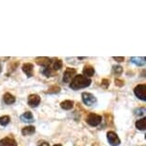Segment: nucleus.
<instances>
[{
  "label": "nucleus",
  "mask_w": 146,
  "mask_h": 146,
  "mask_svg": "<svg viewBox=\"0 0 146 146\" xmlns=\"http://www.w3.org/2000/svg\"><path fill=\"white\" fill-rule=\"evenodd\" d=\"M109 84H110V82L107 78H103L102 81H101V86H102L103 88H108Z\"/></svg>",
  "instance_id": "nucleus-24"
},
{
  "label": "nucleus",
  "mask_w": 146,
  "mask_h": 146,
  "mask_svg": "<svg viewBox=\"0 0 146 146\" xmlns=\"http://www.w3.org/2000/svg\"><path fill=\"white\" fill-rule=\"evenodd\" d=\"M40 96L36 95V94H33V95H30L28 98V104L33 108H35L39 105L40 103Z\"/></svg>",
  "instance_id": "nucleus-7"
},
{
  "label": "nucleus",
  "mask_w": 146,
  "mask_h": 146,
  "mask_svg": "<svg viewBox=\"0 0 146 146\" xmlns=\"http://www.w3.org/2000/svg\"><path fill=\"white\" fill-rule=\"evenodd\" d=\"M50 67L53 69V70L56 71V70H60L62 68V61L58 58H53L51 60V65Z\"/></svg>",
  "instance_id": "nucleus-11"
},
{
  "label": "nucleus",
  "mask_w": 146,
  "mask_h": 146,
  "mask_svg": "<svg viewBox=\"0 0 146 146\" xmlns=\"http://www.w3.org/2000/svg\"><path fill=\"white\" fill-rule=\"evenodd\" d=\"M60 92V88L58 86H56V85H54V86L50 87L47 91V94H57Z\"/></svg>",
  "instance_id": "nucleus-21"
},
{
  "label": "nucleus",
  "mask_w": 146,
  "mask_h": 146,
  "mask_svg": "<svg viewBox=\"0 0 146 146\" xmlns=\"http://www.w3.org/2000/svg\"><path fill=\"white\" fill-rule=\"evenodd\" d=\"M107 139L111 146H118L120 144V139L117 137V135L113 131H109L107 133Z\"/></svg>",
  "instance_id": "nucleus-5"
},
{
  "label": "nucleus",
  "mask_w": 146,
  "mask_h": 146,
  "mask_svg": "<svg viewBox=\"0 0 146 146\" xmlns=\"http://www.w3.org/2000/svg\"><path fill=\"white\" fill-rule=\"evenodd\" d=\"M134 93L137 98L143 101L146 100V85L145 84H139L134 89Z\"/></svg>",
  "instance_id": "nucleus-3"
},
{
  "label": "nucleus",
  "mask_w": 146,
  "mask_h": 146,
  "mask_svg": "<svg viewBox=\"0 0 146 146\" xmlns=\"http://www.w3.org/2000/svg\"><path fill=\"white\" fill-rule=\"evenodd\" d=\"M20 119L24 122H28V123H31L34 121V115L31 112H25L23 115H20Z\"/></svg>",
  "instance_id": "nucleus-13"
},
{
  "label": "nucleus",
  "mask_w": 146,
  "mask_h": 146,
  "mask_svg": "<svg viewBox=\"0 0 146 146\" xmlns=\"http://www.w3.org/2000/svg\"><path fill=\"white\" fill-rule=\"evenodd\" d=\"M136 127L137 130H140V131H144L146 129V118L143 117L141 119L137 120L136 122Z\"/></svg>",
  "instance_id": "nucleus-17"
},
{
  "label": "nucleus",
  "mask_w": 146,
  "mask_h": 146,
  "mask_svg": "<svg viewBox=\"0 0 146 146\" xmlns=\"http://www.w3.org/2000/svg\"><path fill=\"white\" fill-rule=\"evenodd\" d=\"M38 146H50V144L46 141H43V142H40L39 144H38Z\"/></svg>",
  "instance_id": "nucleus-27"
},
{
  "label": "nucleus",
  "mask_w": 146,
  "mask_h": 146,
  "mask_svg": "<svg viewBox=\"0 0 146 146\" xmlns=\"http://www.w3.org/2000/svg\"><path fill=\"white\" fill-rule=\"evenodd\" d=\"M0 146H17V143L13 137H4L0 139Z\"/></svg>",
  "instance_id": "nucleus-10"
},
{
  "label": "nucleus",
  "mask_w": 146,
  "mask_h": 146,
  "mask_svg": "<svg viewBox=\"0 0 146 146\" xmlns=\"http://www.w3.org/2000/svg\"><path fill=\"white\" fill-rule=\"evenodd\" d=\"M51 58L49 57H45V56H42V57H36L35 58V62L37 63L39 66H42V67H49L51 65Z\"/></svg>",
  "instance_id": "nucleus-9"
},
{
  "label": "nucleus",
  "mask_w": 146,
  "mask_h": 146,
  "mask_svg": "<svg viewBox=\"0 0 146 146\" xmlns=\"http://www.w3.org/2000/svg\"><path fill=\"white\" fill-rule=\"evenodd\" d=\"M54 146H62L61 144H56V145H54Z\"/></svg>",
  "instance_id": "nucleus-29"
},
{
  "label": "nucleus",
  "mask_w": 146,
  "mask_h": 146,
  "mask_svg": "<svg viewBox=\"0 0 146 146\" xmlns=\"http://www.w3.org/2000/svg\"><path fill=\"white\" fill-rule=\"evenodd\" d=\"M83 75L84 76H86V78H89L90 76H93L94 75H95V69H94L91 65H86L84 66L83 68Z\"/></svg>",
  "instance_id": "nucleus-12"
},
{
  "label": "nucleus",
  "mask_w": 146,
  "mask_h": 146,
  "mask_svg": "<svg viewBox=\"0 0 146 146\" xmlns=\"http://www.w3.org/2000/svg\"><path fill=\"white\" fill-rule=\"evenodd\" d=\"M22 71L26 74L28 78L34 76V65L32 63H25V64L22 65Z\"/></svg>",
  "instance_id": "nucleus-8"
},
{
  "label": "nucleus",
  "mask_w": 146,
  "mask_h": 146,
  "mask_svg": "<svg viewBox=\"0 0 146 146\" xmlns=\"http://www.w3.org/2000/svg\"><path fill=\"white\" fill-rule=\"evenodd\" d=\"M101 120H102V117H101L100 115L95 114V113H90V114L88 115L87 118H86L87 123L90 126H93V127L100 124Z\"/></svg>",
  "instance_id": "nucleus-2"
},
{
  "label": "nucleus",
  "mask_w": 146,
  "mask_h": 146,
  "mask_svg": "<svg viewBox=\"0 0 146 146\" xmlns=\"http://www.w3.org/2000/svg\"><path fill=\"white\" fill-rule=\"evenodd\" d=\"M91 79L82 75H76L70 83V88L73 90H79L82 88L89 87L91 85Z\"/></svg>",
  "instance_id": "nucleus-1"
},
{
  "label": "nucleus",
  "mask_w": 146,
  "mask_h": 146,
  "mask_svg": "<svg viewBox=\"0 0 146 146\" xmlns=\"http://www.w3.org/2000/svg\"><path fill=\"white\" fill-rule=\"evenodd\" d=\"M42 73H43V75L47 76V78H51V76H56V71L53 70L50 66L49 67H45L42 70Z\"/></svg>",
  "instance_id": "nucleus-19"
},
{
  "label": "nucleus",
  "mask_w": 146,
  "mask_h": 146,
  "mask_svg": "<svg viewBox=\"0 0 146 146\" xmlns=\"http://www.w3.org/2000/svg\"><path fill=\"white\" fill-rule=\"evenodd\" d=\"M74 104L75 103L72 100H64L60 103V107H61L63 110H71L74 107Z\"/></svg>",
  "instance_id": "nucleus-18"
},
{
  "label": "nucleus",
  "mask_w": 146,
  "mask_h": 146,
  "mask_svg": "<svg viewBox=\"0 0 146 146\" xmlns=\"http://www.w3.org/2000/svg\"><path fill=\"white\" fill-rule=\"evenodd\" d=\"M22 135L23 136H31V135L35 134V128L34 127V126H26V127H24L23 129H22Z\"/></svg>",
  "instance_id": "nucleus-15"
},
{
  "label": "nucleus",
  "mask_w": 146,
  "mask_h": 146,
  "mask_svg": "<svg viewBox=\"0 0 146 146\" xmlns=\"http://www.w3.org/2000/svg\"><path fill=\"white\" fill-rule=\"evenodd\" d=\"M2 72V67H1V65H0V73Z\"/></svg>",
  "instance_id": "nucleus-28"
},
{
  "label": "nucleus",
  "mask_w": 146,
  "mask_h": 146,
  "mask_svg": "<svg viewBox=\"0 0 146 146\" xmlns=\"http://www.w3.org/2000/svg\"><path fill=\"white\" fill-rule=\"evenodd\" d=\"M115 86H117V87H122L123 85H124V81L121 80V79H115Z\"/></svg>",
  "instance_id": "nucleus-25"
},
{
  "label": "nucleus",
  "mask_w": 146,
  "mask_h": 146,
  "mask_svg": "<svg viewBox=\"0 0 146 146\" xmlns=\"http://www.w3.org/2000/svg\"><path fill=\"white\" fill-rule=\"evenodd\" d=\"M131 62L137 65V66H143L145 64V57L144 56H142V57H139V56L131 57Z\"/></svg>",
  "instance_id": "nucleus-14"
},
{
  "label": "nucleus",
  "mask_w": 146,
  "mask_h": 146,
  "mask_svg": "<svg viewBox=\"0 0 146 146\" xmlns=\"http://www.w3.org/2000/svg\"><path fill=\"white\" fill-rule=\"evenodd\" d=\"M11 118L9 115H2L0 117V125L1 126H6L10 123Z\"/></svg>",
  "instance_id": "nucleus-20"
},
{
  "label": "nucleus",
  "mask_w": 146,
  "mask_h": 146,
  "mask_svg": "<svg viewBox=\"0 0 146 146\" xmlns=\"http://www.w3.org/2000/svg\"><path fill=\"white\" fill-rule=\"evenodd\" d=\"M76 69H73V68H67L63 75V81L65 83H69L71 82V80H73V78L76 76Z\"/></svg>",
  "instance_id": "nucleus-6"
},
{
  "label": "nucleus",
  "mask_w": 146,
  "mask_h": 146,
  "mask_svg": "<svg viewBox=\"0 0 146 146\" xmlns=\"http://www.w3.org/2000/svg\"><path fill=\"white\" fill-rule=\"evenodd\" d=\"M113 58H114L115 61H117V62H122L123 60H124V57H122V56H114L113 57Z\"/></svg>",
  "instance_id": "nucleus-26"
},
{
  "label": "nucleus",
  "mask_w": 146,
  "mask_h": 146,
  "mask_svg": "<svg viewBox=\"0 0 146 146\" xmlns=\"http://www.w3.org/2000/svg\"><path fill=\"white\" fill-rule=\"evenodd\" d=\"M135 113H136L137 115H144L145 109L144 108H139V109H137L136 111H135Z\"/></svg>",
  "instance_id": "nucleus-23"
},
{
  "label": "nucleus",
  "mask_w": 146,
  "mask_h": 146,
  "mask_svg": "<svg viewBox=\"0 0 146 146\" xmlns=\"http://www.w3.org/2000/svg\"><path fill=\"white\" fill-rule=\"evenodd\" d=\"M81 96H82V100H83L84 104L87 106H92L96 102V98L91 93H86V92L82 93Z\"/></svg>",
  "instance_id": "nucleus-4"
},
{
  "label": "nucleus",
  "mask_w": 146,
  "mask_h": 146,
  "mask_svg": "<svg viewBox=\"0 0 146 146\" xmlns=\"http://www.w3.org/2000/svg\"><path fill=\"white\" fill-rule=\"evenodd\" d=\"M3 100L6 104H13L15 102V98L12 95V94L6 93L3 96Z\"/></svg>",
  "instance_id": "nucleus-16"
},
{
  "label": "nucleus",
  "mask_w": 146,
  "mask_h": 146,
  "mask_svg": "<svg viewBox=\"0 0 146 146\" xmlns=\"http://www.w3.org/2000/svg\"><path fill=\"white\" fill-rule=\"evenodd\" d=\"M113 72H114V74H115V75H121L123 72V69L119 65H115L113 66Z\"/></svg>",
  "instance_id": "nucleus-22"
}]
</instances>
